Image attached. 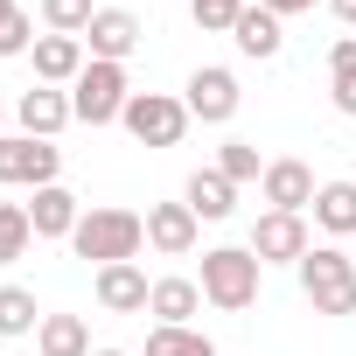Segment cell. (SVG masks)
<instances>
[{
    "label": "cell",
    "mask_w": 356,
    "mask_h": 356,
    "mask_svg": "<svg viewBox=\"0 0 356 356\" xmlns=\"http://www.w3.org/2000/svg\"><path fill=\"white\" fill-rule=\"evenodd\" d=\"M119 126H126L140 147H175V140L189 133V105L168 98V91H133L126 112H119Z\"/></svg>",
    "instance_id": "8992f818"
},
{
    "label": "cell",
    "mask_w": 356,
    "mask_h": 356,
    "mask_svg": "<svg viewBox=\"0 0 356 356\" xmlns=\"http://www.w3.org/2000/svg\"><path fill=\"white\" fill-rule=\"evenodd\" d=\"M203 307V286L196 280H182V273H168V280H154V293H147V314L161 321V328H189V314Z\"/></svg>",
    "instance_id": "e0dca14e"
},
{
    "label": "cell",
    "mask_w": 356,
    "mask_h": 356,
    "mask_svg": "<svg viewBox=\"0 0 356 356\" xmlns=\"http://www.w3.org/2000/svg\"><path fill=\"white\" fill-rule=\"evenodd\" d=\"M29 56H35V84H77L84 63H91L84 56V35H42Z\"/></svg>",
    "instance_id": "5bb4252c"
},
{
    "label": "cell",
    "mask_w": 356,
    "mask_h": 356,
    "mask_svg": "<svg viewBox=\"0 0 356 356\" xmlns=\"http://www.w3.org/2000/svg\"><path fill=\"white\" fill-rule=\"evenodd\" d=\"M293 273H300V293L314 300V314H356V266H349V252L314 245Z\"/></svg>",
    "instance_id": "3957f363"
},
{
    "label": "cell",
    "mask_w": 356,
    "mask_h": 356,
    "mask_svg": "<svg viewBox=\"0 0 356 356\" xmlns=\"http://www.w3.org/2000/svg\"><path fill=\"white\" fill-rule=\"evenodd\" d=\"M328 15H335L342 29H356V0H328Z\"/></svg>",
    "instance_id": "4dcf8cb0"
},
{
    "label": "cell",
    "mask_w": 356,
    "mask_h": 356,
    "mask_svg": "<svg viewBox=\"0 0 356 356\" xmlns=\"http://www.w3.org/2000/svg\"><path fill=\"white\" fill-rule=\"evenodd\" d=\"M91 15H98L91 0H42V29H49V35H84Z\"/></svg>",
    "instance_id": "cb8c5ba5"
},
{
    "label": "cell",
    "mask_w": 356,
    "mask_h": 356,
    "mask_svg": "<svg viewBox=\"0 0 356 356\" xmlns=\"http://www.w3.org/2000/svg\"><path fill=\"white\" fill-rule=\"evenodd\" d=\"M231 42H238L245 56L273 63V56L286 49V29H280V15H273V8H245V15H238V29H231Z\"/></svg>",
    "instance_id": "ac0fdd59"
},
{
    "label": "cell",
    "mask_w": 356,
    "mask_h": 356,
    "mask_svg": "<svg viewBox=\"0 0 356 356\" xmlns=\"http://www.w3.org/2000/svg\"><path fill=\"white\" fill-rule=\"evenodd\" d=\"M314 168L307 161H266V182H259V196L273 203V210H293V217H307L314 210Z\"/></svg>",
    "instance_id": "30bf717a"
},
{
    "label": "cell",
    "mask_w": 356,
    "mask_h": 356,
    "mask_svg": "<svg viewBox=\"0 0 356 356\" xmlns=\"http://www.w3.org/2000/svg\"><path fill=\"white\" fill-rule=\"evenodd\" d=\"M259 259H252V245H217V252H203V300L210 307H224V314H245L252 300H259Z\"/></svg>",
    "instance_id": "7a4b0ae2"
},
{
    "label": "cell",
    "mask_w": 356,
    "mask_h": 356,
    "mask_svg": "<svg viewBox=\"0 0 356 356\" xmlns=\"http://www.w3.org/2000/svg\"><path fill=\"white\" fill-rule=\"evenodd\" d=\"M328 77H356V35H342L328 49Z\"/></svg>",
    "instance_id": "83f0119b"
},
{
    "label": "cell",
    "mask_w": 356,
    "mask_h": 356,
    "mask_svg": "<svg viewBox=\"0 0 356 356\" xmlns=\"http://www.w3.org/2000/svg\"><path fill=\"white\" fill-rule=\"evenodd\" d=\"M29 245H35V224H29V203H0V266H15V259H29Z\"/></svg>",
    "instance_id": "44dd1931"
},
{
    "label": "cell",
    "mask_w": 356,
    "mask_h": 356,
    "mask_svg": "<svg viewBox=\"0 0 356 356\" xmlns=\"http://www.w3.org/2000/svg\"><path fill=\"white\" fill-rule=\"evenodd\" d=\"M126 98H133V84H126V63H84V77L70 84V112H77V126H112L119 112H126Z\"/></svg>",
    "instance_id": "277c9868"
},
{
    "label": "cell",
    "mask_w": 356,
    "mask_h": 356,
    "mask_svg": "<svg viewBox=\"0 0 356 356\" xmlns=\"http://www.w3.org/2000/svg\"><path fill=\"white\" fill-rule=\"evenodd\" d=\"M42 328V307L29 286H0V335H35Z\"/></svg>",
    "instance_id": "7402d4cb"
},
{
    "label": "cell",
    "mask_w": 356,
    "mask_h": 356,
    "mask_svg": "<svg viewBox=\"0 0 356 356\" xmlns=\"http://www.w3.org/2000/svg\"><path fill=\"white\" fill-rule=\"evenodd\" d=\"M0 119H8V112H0Z\"/></svg>",
    "instance_id": "836d02e7"
},
{
    "label": "cell",
    "mask_w": 356,
    "mask_h": 356,
    "mask_svg": "<svg viewBox=\"0 0 356 356\" xmlns=\"http://www.w3.org/2000/svg\"><path fill=\"white\" fill-rule=\"evenodd\" d=\"M217 168L231 175V182H266V161H259L252 140H224V147H217Z\"/></svg>",
    "instance_id": "d4e9b609"
},
{
    "label": "cell",
    "mask_w": 356,
    "mask_h": 356,
    "mask_svg": "<svg viewBox=\"0 0 356 356\" xmlns=\"http://www.w3.org/2000/svg\"><path fill=\"white\" fill-rule=\"evenodd\" d=\"M147 356H217V342H210L203 328H161V321H154Z\"/></svg>",
    "instance_id": "603a6c76"
},
{
    "label": "cell",
    "mask_w": 356,
    "mask_h": 356,
    "mask_svg": "<svg viewBox=\"0 0 356 356\" xmlns=\"http://www.w3.org/2000/svg\"><path fill=\"white\" fill-rule=\"evenodd\" d=\"M182 203H189L203 224H224V217L238 210V182H231L224 168H196V175H189V189H182Z\"/></svg>",
    "instance_id": "2e32d148"
},
{
    "label": "cell",
    "mask_w": 356,
    "mask_h": 356,
    "mask_svg": "<svg viewBox=\"0 0 356 356\" xmlns=\"http://www.w3.org/2000/svg\"><path fill=\"white\" fill-rule=\"evenodd\" d=\"M29 224H35V238H70V231L84 224V203H77L63 182H49V189L29 196Z\"/></svg>",
    "instance_id": "9a60e30c"
},
{
    "label": "cell",
    "mask_w": 356,
    "mask_h": 356,
    "mask_svg": "<svg viewBox=\"0 0 356 356\" xmlns=\"http://www.w3.org/2000/svg\"><path fill=\"white\" fill-rule=\"evenodd\" d=\"M42 35H35V22L22 15V8H8V15H0V56H29Z\"/></svg>",
    "instance_id": "4316f807"
},
{
    "label": "cell",
    "mask_w": 356,
    "mask_h": 356,
    "mask_svg": "<svg viewBox=\"0 0 356 356\" xmlns=\"http://www.w3.org/2000/svg\"><path fill=\"white\" fill-rule=\"evenodd\" d=\"M84 49H91L98 63H126V56L140 49V22H133L126 8H98L91 29H84Z\"/></svg>",
    "instance_id": "7c38bea8"
},
{
    "label": "cell",
    "mask_w": 356,
    "mask_h": 356,
    "mask_svg": "<svg viewBox=\"0 0 356 356\" xmlns=\"http://www.w3.org/2000/svg\"><path fill=\"white\" fill-rule=\"evenodd\" d=\"M196 238H203V217H196L189 203H147V245H154L161 259H189Z\"/></svg>",
    "instance_id": "9c48e42d"
},
{
    "label": "cell",
    "mask_w": 356,
    "mask_h": 356,
    "mask_svg": "<svg viewBox=\"0 0 356 356\" xmlns=\"http://www.w3.org/2000/svg\"><path fill=\"white\" fill-rule=\"evenodd\" d=\"M35 349H42V356H91V328H84V314H42Z\"/></svg>",
    "instance_id": "ffe728a7"
},
{
    "label": "cell",
    "mask_w": 356,
    "mask_h": 356,
    "mask_svg": "<svg viewBox=\"0 0 356 356\" xmlns=\"http://www.w3.org/2000/svg\"><path fill=\"white\" fill-rule=\"evenodd\" d=\"M140 245H147V217L140 210H112V203L84 210V224L70 231V252L91 259V266H126V259H140Z\"/></svg>",
    "instance_id": "6da1fadb"
},
{
    "label": "cell",
    "mask_w": 356,
    "mask_h": 356,
    "mask_svg": "<svg viewBox=\"0 0 356 356\" xmlns=\"http://www.w3.org/2000/svg\"><path fill=\"white\" fill-rule=\"evenodd\" d=\"M8 8H15V0H0V15H8Z\"/></svg>",
    "instance_id": "d6a6232c"
},
{
    "label": "cell",
    "mask_w": 356,
    "mask_h": 356,
    "mask_svg": "<svg viewBox=\"0 0 356 356\" xmlns=\"http://www.w3.org/2000/svg\"><path fill=\"white\" fill-rule=\"evenodd\" d=\"M189 119H203V126H224V119H238V105H245V91H238V77L224 70V63H203L196 77H189Z\"/></svg>",
    "instance_id": "ba28073f"
},
{
    "label": "cell",
    "mask_w": 356,
    "mask_h": 356,
    "mask_svg": "<svg viewBox=\"0 0 356 356\" xmlns=\"http://www.w3.org/2000/svg\"><path fill=\"white\" fill-rule=\"evenodd\" d=\"M63 175V147L35 133H0V182L8 189H49Z\"/></svg>",
    "instance_id": "5b68a950"
},
{
    "label": "cell",
    "mask_w": 356,
    "mask_h": 356,
    "mask_svg": "<svg viewBox=\"0 0 356 356\" xmlns=\"http://www.w3.org/2000/svg\"><path fill=\"white\" fill-rule=\"evenodd\" d=\"M245 8H252V0H189V15H196V29H203V35H231Z\"/></svg>",
    "instance_id": "484cf974"
},
{
    "label": "cell",
    "mask_w": 356,
    "mask_h": 356,
    "mask_svg": "<svg viewBox=\"0 0 356 356\" xmlns=\"http://www.w3.org/2000/svg\"><path fill=\"white\" fill-rule=\"evenodd\" d=\"M314 224L328 238H356V182H321L314 189Z\"/></svg>",
    "instance_id": "d6986e66"
},
{
    "label": "cell",
    "mask_w": 356,
    "mask_h": 356,
    "mask_svg": "<svg viewBox=\"0 0 356 356\" xmlns=\"http://www.w3.org/2000/svg\"><path fill=\"white\" fill-rule=\"evenodd\" d=\"M328 98H335V112H342V119H356V77H335V84H328Z\"/></svg>",
    "instance_id": "f1b7e54d"
},
{
    "label": "cell",
    "mask_w": 356,
    "mask_h": 356,
    "mask_svg": "<svg viewBox=\"0 0 356 356\" xmlns=\"http://www.w3.org/2000/svg\"><path fill=\"white\" fill-rule=\"evenodd\" d=\"M15 119H22V133H35V140H56L77 112H70V91H56V84H35V91H22L15 98Z\"/></svg>",
    "instance_id": "4fadbf2b"
},
{
    "label": "cell",
    "mask_w": 356,
    "mask_h": 356,
    "mask_svg": "<svg viewBox=\"0 0 356 356\" xmlns=\"http://www.w3.org/2000/svg\"><path fill=\"white\" fill-rule=\"evenodd\" d=\"M259 8H273V15L286 22V15H307V8H321V0H259Z\"/></svg>",
    "instance_id": "f546056e"
},
{
    "label": "cell",
    "mask_w": 356,
    "mask_h": 356,
    "mask_svg": "<svg viewBox=\"0 0 356 356\" xmlns=\"http://www.w3.org/2000/svg\"><path fill=\"white\" fill-rule=\"evenodd\" d=\"M314 245H307V217H293V210H266L259 224H252V259L259 266H300Z\"/></svg>",
    "instance_id": "52a82bcc"
},
{
    "label": "cell",
    "mask_w": 356,
    "mask_h": 356,
    "mask_svg": "<svg viewBox=\"0 0 356 356\" xmlns=\"http://www.w3.org/2000/svg\"><path fill=\"white\" fill-rule=\"evenodd\" d=\"M91 293H98V307H105V314H147V293H154V280H147V273L126 259V266H98Z\"/></svg>",
    "instance_id": "8fae6325"
},
{
    "label": "cell",
    "mask_w": 356,
    "mask_h": 356,
    "mask_svg": "<svg viewBox=\"0 0 356 356\" xmlns=\"http://www.w3.org/2000/svg\"><path fill=\"white\" fill-rule=\"evenodd\" d=\"M91 356H126V349H91Z\"/></svg>",
    "instance_id": "1f68e13d"
}]
</instances>
